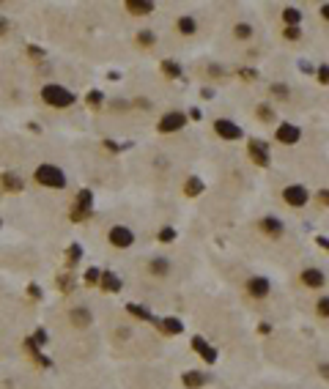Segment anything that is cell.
I'll list each match as a JSON object with an SVG mask.
<instances>
[{"instance_id":"obj_1","label":"cell","mask_w":329,"mask_h":389,"mask_svg":"<svg viewBox=\"0 0 329 389\" xmlns=\"http://www.w3.org/2000/svg\"><path fill=\"white\" fill-rule=\"evenodd\" d=\"M272 293H274V285H272V280L264 277V274H250V277L244 280V296L253 301V304H269Z\"/></svg>"},{"instance_id":"obj_2","label":"cell","mask_w":329,"mask_h":389,"mask_svg":"<svg viewBox=\"0 0 329 389\" xmlns=\"http://www.w3.org/2000/svg\"><path fill=\"white\" fill-rule=\"evenodd\" d=\"M41 101H44V104H50V107H58V110H63V107H71V104H74L77 96L71 94L69 88H63V85L50 83V85H44V88H41Z\"/></svg>"},{"instance_id":"obj_3","label":"cell","mask_w":329,"mask_h":389,"mask_svg":"<svg viewBox=\"0 0 329 389\" xmlns=\"http://www.w3.org/2000/svg\"><path fill=\"white\" fill-rule=\"evenodd\" d=\"M66 321H69V329L85 332V329L94 326L96 315H94V310H91L88 304H71L69 310H66Z\"/></svg>"},{"instance_id":"obj_4","label":"cell","mask_w":329,"mask_h":389,"mask_svg":"<svg viewBox=\"0 0 329 389\" xmlns=\"http://www.w3.org/2000/svg\"><path fill=\"white\" fill-rule=\"evenodd\" d=\"M143 271H146V277L154 280V283H164V280H170V274H173V263H170V258H164V255H154V258L146 260Z\"/></svg>"},{"instance_id":"obj_5","label":"cell","mask_w":329,"mask_h":389,"mask_svg":"<svg viewBox=\"0 0 329 389\" xmlns=\"http://www.w3.org/2000/svg\"><path fill=\"white\" fill-rule=\"evenodd\" d=\"M36 184H41V187H50V189H63L66 187V176L60 167L55 165H39L33 173Z\"/></svg>"},{"instance_id":"obj_6","label":"cell","mask_w":329,"mask_h":389,"mask_svg":"<svg viewBox=\"0 0 329 389\" xmlns=\"http://www.w3.org/2000/svg\"><path fill=\"white\" fill-rule=\"evenodd\" d=\"M299 283H302V288L313 291V293H321L327 288V271L318 269V266H307V269L299 271Z\"/></svg>"},{"instance_id":"obj_7","label":"cell","mask_w":329,"mask_h":389,"mask_svg":"<svg viewBox=\"0 0 329 389\" xmlns=\"http://www.w3.org/2000/svg\"><path fill=\"white\" fill-rule=\"evenodd\" d=\"M282 200H285L291 208H302V206H307V200H310V192H307L302 184H288V187L282 189Z\"/></svg>"},{"instance_id":"obj_8","label":"cell","mask_w":329,"mask_h":389,"mask_svg":"<svg viewBox=\"0 0 329 389\" xmlns=\"http://www.w3.org/2000/svg\"><path fill=\"white\" fill-rule=\"evenodd\" d=\"M187 126V112L181 110H173V112H164L162 118H159V126L157 129L162 132V135H170V132H178Z\"/></svg>"},{"instance_id":"obj_9","label":"cell","mask_w":329,"mask_h":389,"mask_svg":"<svg viewBox=\"0 0 329 389\" xmlns=\"http://www.w3.org/2000/svg\"><path fill=\"white\" fill-rule=\"evenodd\" d=\"M107 239H110V244L118 249H129L132 244H135V233H132V228H126V225H112Z\"/></svg>"},{"instance_id":"obj_10","label":"cell","mask_w":329,"mask_h":389,"mask_svg":"<svg viewBox=\"0 0 329 389\" xmlns=\"http://www.w3.org/2000/svg\"><path fill=\"white\" fill-rule=\"evenodd\" d=\"M214 132H217L222 140H241V137H244L241 126L236 124V121H230V118H217L214 121Z\"/></svg>"},{"instance_id":"obj_11","label":"cell","mask_w":329,"mask_h":389,"mask_svg":"<svg viewBox=\"0 0 329 389\" xmlns=\"http://www.w3.org/2000/svg\"><path fill=\"white\" fill-rule=\"evenodd\" d=\"M299 137H302V129L296 124H280L277 132H274V140L282 143V146H296Z\"/></svg>"},{"instance_id":"obj_12","label":"cell","mask_w":329,"mask_h":389,"mask_svg":"<svg viewBox=\"0 0 329 389\" xmlns=\"http://www.w3.org/2000/svg\"><path fill=\"white\" fill-rule=\"evenodd\" d=\"M310 313H313V318H316L318 324L329 326V293H318L316 299H313Z\"/></svg>"},{"instance_id":"obj_13","label":"cell","mask_w":329,"mask_h":389,"mask_svg":"<svg viewBox=\"0 0 329 389\" xmlns=\"http://www.w3.org/2000/svg\"><path fill=\"white\" fill-rule=\"evenodd\" d=\"M247 153H250V159H253L258 167H269V146H266L264 140H250Z\"/></svg>"},{"instance_id":"obj_14","label":"cell","mask_w":329,"mask_h":389,"mask_svg":"<svg viewBox=\"0 0 329 389\" xmlns=\"http://www.w3.org/2000/svg\"><path fill=\"white\" fill-rule=\"evenodd\" d=\"M258 230L264 233V236H269V239H280L285 228H282V222H280L277 217H264V219L258 222Z\"/></svg>"},{"instance_id":"obj_15","label":"cell","mask_w":329,"mask_h":389,"mask_svg":"<svg viewBox=\"0 0 329 389\" xmlns=\"http://www.w3.org/2000/svg\"><path fill=\"white\" fill-rule=\"evenodd\" d=\"M88 211H91V192H88V189H82L80 197H77V203H74V219L88 217Z\"/></svg>"},{"instance_id":"obj_16","label":"cell","mask_w":329,"mask_h":389,"mask_svg":"<svg viewBox=\"0 0 329 389\" xmlns=\"http://www.w3.org/2000/svg\"><path fill=\"white\" fill-rule=\"evenodd\" d=\"M126 11H132L135 17H146V14L154 11V3L151 0H129V3H126Z\"/></svg>"},{"instance_id":"obj_17","label":"cell","mask_w":329,"mask_h":389,"mask_svg":"<svg viewBox=\"0 0 329 389\" xmlns=\"http://www.w3.org/2000/svg\"><path fill=\"white\" fill-rule=\"evenodd\" d=\"M195 30H198L195 17H192V14H184V17L178 19V33H181V36H195Z\"/></svg>"},{"instance_id":"obj_18","label":"cell","mask_w":329,"mask_h":389,"mask_svg":"<svg viewBox=\"0 0 329 389\" xmlns=\"http://www.w3.org/2000/svg\"><path fill=\"white\" fill-rule=\"evenodd\" d=\"M282 19L288 22V28H299V22H302V11H299V8H294V6H288L285 11H282Z\"/></svg>"},{"instance_id":"obj_19","label":"cell","mask_w":329,"mask_h":389,"mask_svg":"<svg viewBox=\"0 0 329 389\" xmlns=\"http://www.w3.org/2000/svg\"><path fill=\"white\" fill-rule=\"evenodd\" d=\"M253 33H255V30H253V25H250V22H239L233 28V36H236V39H241V42H244V39H253Z\"/></svg>"},{"instance_id":"obj_20","label":"cell","mask_w":329,"mask_h":389,"mask_svg":"<svg viewBox=\"0 0 329 389\" xmlns=\"http://www.w3.org/2000/svg\"><path fill=\"white\" fill-rule=\"evenodd\" d=\"M162 71L167 77H173V80H178V77H181V66H178L176 60H162Z\"/></svg>"},{"instance_id":"obj_21","label":"cell","mask_w":329,"mask_h":389,"mask_svg":"<svg viewBox=\"0 0 329 389\" xmlns=\"http://www.w3.org/2000/svg\"><path fill=\"white\" fill-rule=\"evenodd\" d=\"M184 192H187L189 197H195V194H200V192H203V181H200V178H189V181L184 184Z\"/></svg>"},{"instance_id":"obj_22","label":"cell","mask_w":329,"mask_h":389,"mask_svg":"<svg viewBox=\"0 0 329 389\" xmlns=\"http://www.w3.org/2000/svg\"><path fill=\"white\" fill-rule=\"evenodd\" d=\"M137 42H140L143 47H151V44L157 42V39H154V33H151V30H140V33H137Z\"/></svg>"},{"instance_id":"obj_23","label":"cell","mask_w":329,"mask_h":389,"mask_svg":"<svg viewBox=\"0 0 329 389\" xmlns=\"http://www.w3.org/2000/svg\"><path fill=\"white\" fill-rule=\"evenodd\" d=\"M316 77H318V83L329 85V66H327V63H324V66H318V69H316Z\"/></svg>"},{"instance_id":"obj_24","label":"cell","mask_w":329,"mask_h":389,"mask_svg":"<svg viewBox=\"0 0 329 389\" xmlns=\"http://www.w3.org/2000/svg\"><path fill=\"white\" fill-rule=\"evenodd\" d=\"M105 288H110V291H118V288H121V280H118L115 274H105Z\"/></svg>"},{"instance_id":"obj_25","label":"cell","mask_w":329,"mask_h":389,"mask_svg":"<svg viewBox=\"0 0 329 389\" xmlns=\"http://www.w3.org/2000/svg\"><path fill=\"white\" fill-rule=\"evenodd\" d=\"M159 239H162V242H173V239H176V230H173V228H162Z\"/></svg>"},{"instance_id":"obj_26","label":"cell","mask_w":329,"mask_h":389,"mask_svg":"<svg viewBox=\"0 0 329 389\" xmlns=\"http://www.w3.org/2000/svg\"><path fill=\"white\" fill-rule=\"evenodd\" d=\"M282 36H285L288 42H294V39H299L302 33H299V28H285V30H282Z\"/></svg>"},{"instance_id":"obj_27","label":"cell","mask_w":329,"mask_h":389,"mask_svg":"<svg viewBox=\"0 0 329 389\" xmlns=\"http://www.w3.org/2000/svg\"><path fill=\"white\" fill-rule=\"evenodd\" d=\"M178 329H181V326H178L173 318H167V321L162 324V332H178Z\"/></svg>"},{"instance_id":"obj_28","label":"cell","mask_w":329,"mask_h":389,"mask_svg":"<svg viewBox=\"0 0 329 389\" xmlns=\"http://www.w3.org/2000/svg\"><path fill=\"white\" fill-rule=\"evenodd\" d=\"M258 112H261V118H266V121H274V112H272L269 107H261Z\"/></svg>"},{"instance_id":"obj_29","label":"cell","mask_w":329,"mask_h":389,"mask_svg":"<svg viewBox=\"0 0 329 389\" xmlns=\"http://www.w3.org/2000/svg\"><path fill=\"white\" fill-rule=\"evenodd\" d=\"M272 94H280V96H288V88H285V85H272Z\"/></svg>"},{"instance_id":"obj_30","label":"cell","mask_w":329,"mask_h":389,"mask_svg":"<svg viewBox=\"0 0 329 389\" xmlns=\"http://www.w3.org/2000/svg\"><path fill=\"white\" fill-rule=\"evenodd\" d=\"M316 244L324 247V249H329V239H324V236H316Z\"/></svg>"},{"instance_id":"obj_31","label":"cell","mask_w":329,"mask_h":389,"mask_svg":"<svg viewBox=\"0 0 329 389\" xmlns=\"http://www.w3.org/2000/svg\"><path fill=\"white\" fill-rule=\"evenodd\" d=\"M88 99H91V104H99V101H102V94H96V91H94V94H91Z\"/></svg>"},{"instance_id":"obj_32","label":"cell","mask_w":329,"mask_h":389,"mask_svg":"<svg viewBox=\"0 0 329 389\" xmlns=\"http://www.w3.org/2000/svg\"><path fill=\"white\" fill-rule=\"evenodd\" d=\"M321 17L329 19V3H324V6H321Z\"/></svg>"}]
</instances>
